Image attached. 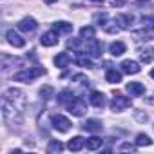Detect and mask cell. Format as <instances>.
Returning <instances> with one entry per match:
<instances>
[{
	"mask_svg": "<svg viewBox=\"0 0 154 154\" xmlns=\"http://www.w3.org/2000/svg\"><path fill=\"white\" fill-rule=\"evenodd\" d=\"M94 22H96L100 27H105V24L109 22V17H107V13H98V15H94Z\"/></svg>",
	"mask_w": 154,
	"mask_h": 154,
	"instance_id": "obj_29",
	"label": "cell"
},
{
	"mask_svg": "<svg viewBox=\"0 0 154 154\" xmlns=\"http://www.w3.org/2000/svg\"><path fill=\"white\" fill-rule=\"evenodd\" d=\"M89 102H91L94 107H103V105L107 103L105 94H103V93H100V91H93V93L89 94Z\"/></svg>",
	"mask_w": 154,
	"mask_h": 154,
	"instance_id": "obj_16",
	"label": "cell"
},
{
	"mask_svg": "<svg viewBox=\"0 0 154 154\" xmlns=\"http://www.w3.org/2000/svg\"><path fill=\"white\" fill-rule=\"evenodd\" d=\"M105 80L109 82V84H120L122 82V71H118V69H107V72H105Z\"/></svg>",
	"mask_w": 154,
	"mask_h": 154,
	"instance_id": "obj_17",
	"label": "cell"
},
{
	"mask_svg": "<svg viewBox=\"0 0 154 154\" xmlns=\"http://www.w3.org/2000/svg\"><path fill=\"white\" fill-rule=\"evenodd\" d=\"M54 31H58L60 35H67L72 31V24L69 22H54Z\"/></svg>",
	"mask_w": 154,
	"mask_h": 154,
	"instance_id": "obj_24",
	"label": "cell"
},
{
	"mask_svg": "<svg viewBox=\"0 0 154 154\" xmlns=\"http://www.w3.org/2000/svg\"><path fill=\"white\" fill-rule=\"evenodd\" d=\"M102 145H103V140L98 138V136H93V138L85 140V147H87V150H98Z\"/></svg>",
	"mask_w": 154,
	"mask_h": 154,
	"instance_id": "obj_21",
	"label": "cell"
},
{
	"mask_svg": "<svg viewBox=\"0 0 154 154\" xmlns=\"http://www.w3.org/2000/svg\"><path fill=\"white\" fill-rule=\"evenodd\" d=\"M58 36H60V33L58 31H45L42 36H40V42H42V45L44 47H53V45H56L58 44Z\"/></svg>",
	"mask_w": 154,
	"mask_h": 154,
	"instance_id": "obj_7",
	"label": "cell"
},
{
	"mask_svg": "<svg viewBox=\"0 0 154 154\" xmlns=\"http://www.w3.org/2000/svg\"><path fill=\"white\" fill-rule=\"evenodd\" d=\"M120 150H136V145H131V143H123L122 147H120Z\"/></svg>",
	"mask_w": 154,
	"mask_h": 154,
	"instance_id": "obj_31",
	"label": "cell"
},
{
	"mask_svg": "<svg viewBox=\"0 0 154 154\" xmlns=\"http://www.w3.org/2000/svg\"><path fill=\"white\" fill-rule=\"evenodd\" d=\"M51 125H53V129L58 131V132H67V131L71 129V120H69L67 116H63V114H54V116L51 118Z\"/></svg>",
	"mask_w": 154,
	"mask_h": 154,
	"instance_id": "obj_5",
	"label": "cell"
},
{
	"mask_svg": "<svg viewBox=\"0 0 154 154\" xmlns=\"http://www.w3.org/2000/svg\"><path fill=\"white\" fill-rule=\"evenodd\" d=\"M67 109H69V112H71L72 116H84L85 111H87V105H85V102H84L82 98H74V100L67 105Z\"/></svg>",
	"mask_w": 154,
	"mask_h": 154,
	"instance_id": "obj_6",
	"label": "cell"
},
{
	"mask_svg": "<svg viewBox=\"0 0 154 154\" xmlns=\"http://www.w3.org/2000/svg\"><path fill=\"white\" fill-rule=\"evenodd\" d=\"M140 60H141L143 63H150V62L154 60V47H145V49H141Z\"/></svg>",
	"mask_w": 154,
	"mask_h": 154,
	"instance_id": "obj_23",
	"label": "cell"
},
{
	"mask_svg": "<svg viewBox=\"0 0 154 154\" xmlns=\"http://www.w3.org/2000/svg\"><path fill=\"white\" fill-rule=\"evenodd\" d=\"M111 4H112V6H116V8H122V6H125V4H127V0H111Z\"/></svg>",
	"mask_w": 154,
	"mask_h": 154,
	"instance_id": "obj_32",
	"label": "cell"
},
{
	"mask_svg": "<svg viewBox=\"0 0 154 154\" xmlns=\"http://www.w3.org/2000/svg\"><path fill=\"white\" fill-rule=\"evenodd\" d=\"M82 127H84V131H87V132H100V131L103 129V123H102L100 120H96V118H89Z\"/></svg>",
	"mask_w": 154,
	"mask_h": 154,
	"instance_id": "obj_13",
	"label": "cell"
},
{
	"mask_svg": "<svg viewBox=\"0 0 154 154\" xmlns=\"http://www.w3.org/2000/svg\"><path fill=\"white\" fill-rule=\"evenodd\" d=\"M74 98H76V96L72 94V91H67V89H65V91H62V93L58 94V102H60L62 105H65V107H67Z\"/></svg>",
	"mask_w": 154,
	"mask_h": 154,
	"instance_id": "obj_22",
	"label": "cell"
},
{
	"mask_svg": "<svg viewBox=\"0 0 154 154\" xmlns=\"http://www.w3.org/2000/svg\"><path fill=\"white\" fill-rule=\"evenodd\" d=\"M69 63H71V56H69V53H60V54L54 56V65H56V67L65 69Z\"/></svg>",
	"mask_w": 154,
	"mask_h": 154,
	"instance_id": "obj_19",
	"label": "cell"
},
{
	"mask_svg": "<svg viewBox=\"0 0 154 154\" xmlns=\"http://www.w3.org/2000/svg\"><path fill=\"white\" fill-rule=\"evenodd\" d=\"M40 96H42V100H49L51 96H54V89L51 85H44L40 89Z\"/></svg>",
	"mask_w": 154,
	"mask_h": 154,
	"instance_id": "obj_28",
	"label": "cell"
},
{
	"mask_svg": "<svg viewBox=\"0 0 154 154\" xmlns=\"http://www.w3.org/2000/svg\"><path fill=\"white\" fill-rule=\"evenodd\" d=\"M4 98H6V100H9L11 103L18 105L20 109H24V107H26V94H24L20 89H15V87L8 89V91L4 93Z\"/></svg>",
	"mask_w": 154,
	"mask_h": 154,
	"instance_id": "obj_3",
	"label": "cell"
},
{
	"mask_svg": "<svg viewBox=\"0 0 154 154\" xmlns=\"http://www.w3.org/2000/svg\"><path fill=\"white\" fill-rule=\"evenodd\" d=\"M91 2H103V0H91Z\"/></svg>",
	"mask_w": 154,
	"mask_h": 154,
	"instance_id": "obj_36",
	"label": "cell"
},
{
	"mask_svg": "<svg viewBox=\"0 0 154 154\" xmlns=\"http://www.w3.org/2000/svg\"><path fill=\"white\" fill-rule=\"evenodd\" d=\"M47 4H54V2H58V0H45Z\"/></svg>",
	"mask_w": 154,
	"mask_h": 154,
	"instance_id": "obj_34",
	"label": "cell"
},
{
	"mask_svg": "<svg viewBox=\"0 0 154 154\" xmlns=\"http://www.w3.org/2000/svg\"><path fill=\"white\" fill-rule=\"evenodd\" d=\"M120 67H122V72H127V74H138L141 71L140 63L134 62V60H123L120 63Z\"/></svg>",
	"mask_w": 154,
	"mask_h": 154,
	"instance_id": "obj_10",
	"label": "cell"
},
{
	"mask_svg": "<svg viewBox=\"0 0 154 154\" xmlns=\"http://www.w3.org/2000/svg\"><path fill=\"white\" fill-rule=\"evenodd\" d=\"M116 24L120 26V29H131V26H132V15H118L116 18Z\"/></svg>",
	"mask_w": 154,
	"mask_h": 154,
	"instance_id": "obj_18",
	"label": "cell"
},
{
	"mask_svg": "<svg viewBox=\"0 0 154 154\" xmlns=\"http://www.w3.org/2000/svg\"><path fill=\"white\" fill-rule=\"evenodd\" d=\"M136 145H138V147L152 145V140H150V138H149L147 134H143V132H141V134H138V136H136Z\"/></svg>",
	"mask_w": 154,
	"mask_h": 154,
	"instance_id": "obj_27",
	"label": "cell"
},
{
	"mask_svg": "<svg viewBox=\"0 0 154 154\" xmlns=\"http://www.w3.org/2000/svg\"><path fill=\"white\" fill-rule=\"evenodd\" d=\"M150 76H152V78H154V69H152V71H150Z\"/></svg>",
	"mask_w": 154,
	"mask_h": 154,
	"instance_id": "obj_35",
	"label": "cell"
},
{
	"mask_svg": "<svg viewBox=\"0 0 154 154\" xmlns=\"http://www.w3.org/2000/svg\"><path fill=\"white\" fill-rule=\"evenodd\" d=\"M109 53L112 54V56H122L123 53H125V44L123 42H112L111 45H109Z\"/></svg>",
	"mask_w": 154,
	"mask_h": 154,
	"instance_id": "obj_20",
	"label": "cell"
},
{
	"mask_svg": "<svg viewBox=\"0 0 154 154\" xmlns=\"http://www.w3.org/2000/svg\"><path fill=\"white\" fill-rule=\"evenodd\" d=\"M78 45H80V40H69V42H67V47H74V49H76Z\"/></svg>",
	"mask_w": 154,
	"mask_h": 154,
	"instance_id": "obj_33",
	"label": "cell"
},
{
	"mask_svg": "<svg viewBox=\"0 0 154 154\" xmlns=\"http://www.w3.org/2000/svg\"><path fill=\"white\" fill-rule=\"evenodd\" d=\"M17 27H18L20 31H24V33H33V31L38 27V24H36V20H35V18L26 17V18H22V20L17 24Z\"/></svg>",
	"mask_w": 154,
	"mask_h": 154,
	"instance_id": "obj_8",
	"label": "cell"
},
{
	"mask_svg": "<svg viewBox=\"0 0 154 154\" xmlns=\"http://www.w3.org/2000/svg\"><path fill=\"white\" fill-rule=\"evenodd\" d=\"M63 150V145H62V141H58V140H51L49 141V145H47V152H62Z\"/></svg>",
	"mask_w": 154,
	"mask_h": 154,
	"instance_id": "obj_26",
	"label": "cell"
},
{
	"mask_svg": "<svg viewBox=\"0 0 154 154\" xmlns=\"http://www.w3.org/2000/svg\"><path fill=\"white\" fill-rule=\"evenodd\" d=\"M22 111L24 109H20L18 105L2 98V118L9 127H18L22 123Z\"/></svg>",
	"mask_w": 154,
	"mask_h": 154,
	"instance_id": "obj_1",
	"label": "cell"
},
{
	"mask_svg": "<svg viewBox=\"0 0 154 154\" xmlns=\"http://www.w3.org/2000/svg\"><path fill=\"white\" fill-rule=\"evenodd\" d=\"M127 93L131 96H141L145 93V85L140 84V82H129L127 84Z\"/></svg>",
	"mask_w": 154,
	"mask_h": 154,
	"instance_id": "obj_15",
	"label": "cell"
},
{
	"mask_svg": "<svg viewBox=\"0 0 154 154\" xmlns=\"http://www.w3.org/2000/svg\"><path fill=\"white\" fill-rule=\"evenodd\" d=\"M129 107H131V98H129V96H123V94H120V93H114V96H112V100H111V111L122 112V111H125V109H129Z\"/></svg>",
	"mask_w": 154,
	"mask_h": 154,
	"instance_id": "obj_4",
	"label": "cell"
},
{
	"mask_svg": "<svg viewBox=\"0 0 154 154\" xmlns=\"http://www.w3.org/2000/svg\"><path fill=\"white\" fill-rule=\"evenodd\" d=\"M42 74H45V69L40 67V65H35V67H27V69L17 72L15 80L17 82H24V84H31L33 80H36L38 76H42Z\"/></svg>",
	"mask_w": 154,
	"mask_h": 154,
	"instance_id": "obj_2",
	"label": "cell"
},
{
	"mask_svg": "<svg viewBox=\"0 0 154 154\" xmlns=\"http://www.w3.org/2000/svg\"><path fill=\"white\" fill-rule=\"evenodd\" d=\"M102 49H103V45H102V42H100V40H96V38L87 40V53H89L93 58L102 56Z\"/></svg>",
	"mask_w": 154,
	"mask_h": 154,
	"instance_id": "obj_9",
	"label": "cell"
},
{
	"mask_svg": "<svg viewBox=\"0 0 154 154\" xmlns=\"http://www.w3.org/2000/svg\"><path fill=\"white\" fill-rule=\"evenodd\" d=\"M84 147H85V140H84L82 136H74V138H71L69 143H67V149L72 150V152H78V150H82Z\"/></svg>",
	"mask_w": 154,
	"mask_h": 154,
	"instance_id": "obj_14",
	"label": "cell"
},
{
	"mask_svg": "<svg viewBox=\"0 0 154 154\" xmlns=\"http://www.w3.org/2000/svg\"><path fill=\"white\" fill-rule=\"evenodd\" d=\"M141 26H143V29L154 31V17H143L141 18Z\"/></svg>",
	"mask_w": 154,
	"mask_h": 154,
	"instance_id": "obj_30",
	"label": "cell"
},
{
	"mask_svg": "<svg viewBox=\"0 0 154 154\" xmlns=\"http://www.w3.org/2000/svg\"><path fill=\"white\" fill-rule=\"evenodd\" d=\"M74 62L78 63L80 67H85V69H91V67H94L93 65V60H91V54L89 53H76L74 54Z\"/></svg>",
	"mask_w": 154,
	"mask_h": 154,
	"instance_id": "obj_11",
	"label": "cell"
},
{
	"mask_svg": "<svg viewBox=\"0 0 154 154\" xmlns=\"http://www.w3.org/2000/svg\"><path fill=\"white\" fill-rule=\"evenodd\" d=\"M6 38H8V42H9L13 47H24V45H26V40H24L15 29H9V31L6 33Z\"/></svg>",
	"mask_w": 154,
	"mask_h": 154,
	"instance_id": "obj_12",
	"label": "cell"
},
{
	"mask_svg": "<svg viewBox=\"0 0 154 154\" xmlns=\"http://www.w3.org/2000/svg\"><path fill=\"white\" fill-rule=\"evenodd\" d=\"M94 27L93 26H85V27H82L80 29V38H84V40H91V38H94Z\"/></svg>",
	"mask_w": 154,
	"mask_h": 154,
	"instance_id": "obj_25",
	"label": "cell"
}]
</instances>
